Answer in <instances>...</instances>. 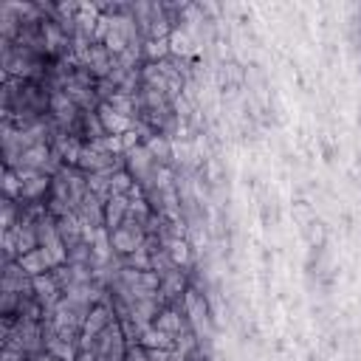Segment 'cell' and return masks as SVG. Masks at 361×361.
I'll use <instances>...</instances> for the list:
<instances>
[{"label":"cell","mask_w":361,"mask_h":361,"mask_svg":"<svg viewBox=\"0 0 361 361\" xmlns=\"http://www.w3.org/2000/svg\"><path fill=\"white\" fill-rule=\"evenodd\" d=\"M0 290H6V293H34V276H28L17 259H3Z\"/></svg>","instance_id":"obj_1"},{"label":"cell","mask_w":361,"mask_h":361,"mask_svg":"<svg viewBox=\"0 0 361 361\" xmlns=\"http://www.w3.org/2000/svg\"><path fill=\"white\" fill-rule=\"evenodd\" d=\"M17 262L23 265V271H25L28 276H39V274H48V271H54V268L59 265V262L54 259V254H51V251H45V248H34L31 254L20 257Z\"/></svg>","instance_id":"obj_2"},{"label":"cell","mask_w":361,"mask_h":361,"mask_svg":"<svg viewBox=\"0 0 361 361\" xmlns=\"http://www.w3.org/2000/svg\"><path fill=\"white\" fill-rule=\"evenodd\" d=\"M96 113H99V118H102V124H104L107 135H124L127 130H133V121H130V118H124L121 113H116L107 102H102V104L96 107Z\"/></svg>","instance_id":"obj_3"},{"label":"cell","mask_w":361,"mask_h":361,"mask_svg":"<svg viewBox=\"0 0 361 361\" xmlns=\"http://www.w3.org/2000/svg\"><path fill=\"white\" fill-rule=\"evenodd\" d=\"M130 214V197H107L104 200V228H118Z\"/></svg>","instance_id":"obj_4"},{"label":"cell","mask_w":361,"mask_h":361,"mask_svg":"<svg viewBox=\"0 0 361 361\" xmlns=\"http://www.w3.org/2000/svg\"><path fill=\"white\" fill-rule=\"evenodd\" d=\"M124 361H149V350L147 347H141V344H130V350H127V358Z\"/></svg>","instance_id":"obj_5"}]
</instances>
